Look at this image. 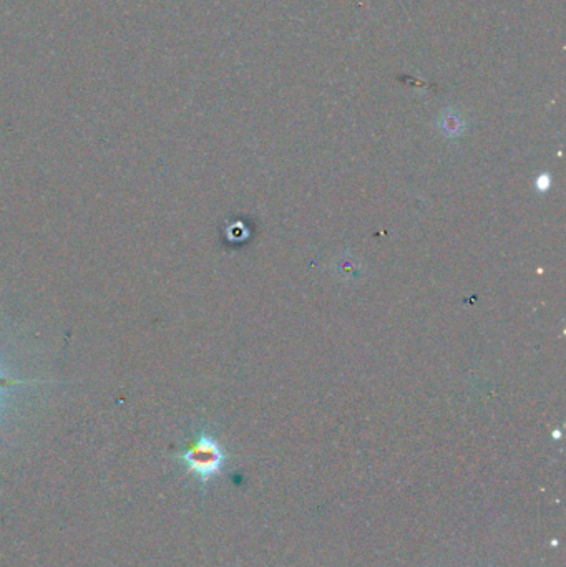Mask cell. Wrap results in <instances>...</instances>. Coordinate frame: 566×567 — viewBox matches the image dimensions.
Here are the masks:
<instances>
[{"mask_svg": "<svg viewBox=\"0 0 566 567\" xmlns=\"http://www.w3.org/2000/svg\"><path fill=\"white\" fill-rule=\"evenodd\" d=\"M439 126L447 136H459L464 131L462 118L459 115H450V113H445L444 118L440 120Z\"/></svg>", "mask_w": 566, "mask_h": 567, "instance_id": "cell-2", "label": "cell"}, {"mask_svg": "<svg viewBox=\"0 0 566 567\" xmlns=\"http://www.w3.org/2000/svg\"><path fill=\"white\" fill-rule=\"evenodd\" d=\"M42 383H50L49 380H30V378H15L9 377V375L0 374V398H2V393L9 388L17 387V385H42Z\"/></svg>", "mask_w": 566, "mask_h": 567, "instance_id": "cell-3", "label": "cell"}, {"mask_svg": "<svg viewBox=\"0 0 566 567\" xmlns=\"http://www.w3.org/2000/svg\"><path fill=\"white\" fill-rule=\"evenodd\" d=\"M552 183V175L550 173H542L535 180V189H537L538 193H547L548 189L552 188Z\"/></svg>", "mask_w": 566, "mask_h": 567, "instance_id": "cell-4", "label": "cell"}, {"mask_svg": "<svg viewBox=\"0 0 566 567\" xmlns=\"http://www.w3.org/2000/svg\"><path fill=\"white\" fill-rule=\"evenodd\" d=\"M186 470L195 475L201 485H206L215 476L220 475L226 465L223 446L208 432L198 433L195 443L178 455Z\"/></svg>", "mask_w": 566, "mask_h": 567, "instance_id": "cell-1", "label": "cell"}]
</instances>
